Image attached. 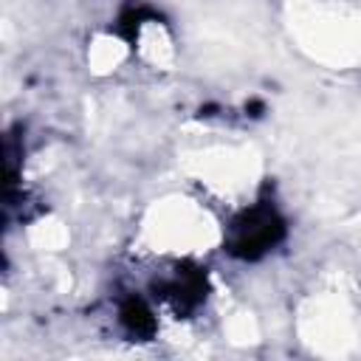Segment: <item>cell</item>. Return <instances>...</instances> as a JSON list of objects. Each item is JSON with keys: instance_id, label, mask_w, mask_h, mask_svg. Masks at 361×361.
I'll return each mask as SVG.
<instances>
[{"instance_id": "7a4b0ae2", "label": "cell", "mask_w": 361, "mask_h": 361, "mask_svg": "<svg viewBox=\"0 0 361 361\" xmlns=\"http://www.w3.org/2000/svg\"><path fill=\"white\" fill-rule=\"evenodd\" d=\"M155 290L161 299H166L169 305H175L178 310H192L195 305L203 302L206 296V276L197 268H186L178 265L172 268L166 276L155 279Z\"/></svg>"}, {"instance_id": "6da1fadb", "label": "cell", "mask_w": 361, "mask_h": 361, "mask_svg": "<svg viewBox=\"0 0 361 361\" xmlns=\"http://www.w3.org/2000/svg\"><path fill=\"white\" fill-rule=\"evenodd\" d=\"M285 223L271 203H257L245 209L228 228V251L243 259H257L279 243Z\"/></svg>"}, {"instance_id": "3957f363", "label": "cell", "mask_w": 361, "mask_h": 361, "mask_svg": "<svg viewBox=\"0 0 361 361\" xmlns=\"http://www.w3.org/2000/svg\"><path fill=\"white\" fill-rule=\"evenodd\" d=\"M121 324H124L133 336H138V338H147V336L155 330V319H152L149 307H147L141 299H127V302L121 305Z\"/></svg>"}]
</instances>
